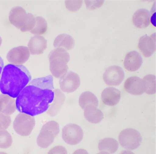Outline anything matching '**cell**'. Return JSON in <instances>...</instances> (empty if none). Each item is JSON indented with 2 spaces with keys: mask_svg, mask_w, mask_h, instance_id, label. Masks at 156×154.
<instances>
[{
  "mask_svg": "<svg viewBox=\"0 0 156 154\" xmlns=\"http://www.w3.org/2000/svg\"><path fill=\"white\" fill-rule=\"evenodd\" d=\"M150 12L147 10L144 9H138L132 16L133 25L139 28L147 27L150 24Z\"/></svg>",
  "mask_w": 156,
  "mask_h": 154,
  "instance_id": "2e32d148",
  "label": "cell"
},
{
  "mask_svg": "<svg viewBox=\"0 0 156 154\" xmlns=\"http://www.w3.org/2000/svg\"><path fill=\"white\" fill-rule=\"evenodd\" d=\"M83 1L78 0H65V6L69 10L72 12L78 11L81 8Z\"/></svg>",
  "mask_w": 156,
  "mask_h": 154,
  "instance_id": "83f0119b",
  "label": "cell"
},
{
  "mask_svg": "<svg viewBox=\"0 0 156 154\" xmlns=\"http://www.w3.org/2000/svg\"><path fill=\"white\" fill-rule=\"evenodd\" d=\"M4 66V62L2 58L0 56V75L2 71V69Z\"/></svg>",
  "mask_w": 156,
  "mask_h": 154,
  "instance_id": "d6a6232c",
  "label": "cell"
},
{
  "mask_svg": "<svg viewBox=\"0 0 156 154\" xmlns=\"http://www.w3.org/2000/svg\"><path fill=\"white\" fill-rule=\"evenodd\" d=\"M27 14L25 10L22 7H14L9 13V21L12 24L20 29L25 21Z\"/></svg>",
  "mask_w": 156,
  "mask_h": 154,
  "instance_id": "ac0fdd59",
  "label": "cell"
},
{
  "mask_svg": "<svg viewBox=\"0 0 156 154\" xmlns=\"http://www.w3.org/2000/svg\"><path fill=\"white\" fill-rule=\"evenodd\" d=\"M142 63V58L140 53L136 51H132L125 56L123 65L128 71L135 72L140 68Z\"/></svg>",
  "mask_w": 156,
  "mask_h": 154,
  "instance_id": "4fadbf2b",
  "label": "cell"
},
{
  "mask_svg": "<svg viewBox=\"0 0 156 154\" xmlns=\"http://www.w3.org/2000/svg\"><path fill=\"white\" fill-rule=\"evenodd\" d=\"M2 43V39L1 38V37H0V46L1 45Z\"/></svg>",
  "mask_w": 156,
  "mask_h": 154,
  "instance_id": "836d02e7",
  "label": "cell"
},
{
  "mask_svg": "<svg viewBox=\"0 0 156 154\" xmlns=\"http://www.w3.org/2000/svg\"><path fill=\"white\" fill-rule=\"evenodd\" d=\"M35 23L34 16L30 13H27L25 21L20 29L23 32L30 31L34 27Z\"/></svg>",
  "mask_w": 156,
  "mask_h": 154,
  "instance_id": "4316f807",
  "label": "cell"
},
{
  "mask_svg": "<svg viewBox=\"0 0 156 154\" xmlns=\"http://www.w3.org/2000/svg\"><path fill=\"white\" fill-rule=\"evenodd\" d=\"M118 140L120 145L124 148L133 150L140 145L142 138L140 133L133 128H127L120 133Z\"/></svg>",
  "mask_w": 156,
  "mask_h": 154,
  "instance_id": "5b68a950",
  "label": "cell"
},
{
  "mask_svg": "<svg viewBox=\"0 0 156 154\" xmlns=\"http://www.w3.org/2000/svg\"><path fill=\"white\" fill-rule=\"evenodd\" d=\"M83 136L82 128L76 124H67L62 130V138L66 143L70 145H74L79 143L82 141Z\"/></svg>",
  "mask_w": 156,
  "mask_h": 154,
  "instance_id": "52a82bcc",
  "label": "cell"
},
{
  "mask_svg": "<svg viewBox=\"0 0 156 154\" xmlns=\"http://www.w3.org/2000/svg\"><path fill=\"white\" fill-rule=\"evenodd\" d=\"M83 110L85 118L90 123H99L104 118L102 111L94 105H88L84 108Z\"/></svg>",
  "mask_w": 156,
  "mask_h": 154,
  "instance_id": "ffe728a7",
  "label": "cell"
},
{
  "mask_svg": "<svg viewBox=\"0 0 156 154\" xmlns=\"http://www.w3.org/2000/svg\"><path fill=\"white\" fill-rule=\"evenodd\" d=\"M48 24L45 19L41 16L35 17V23L30 32L36 35H39L45 33L47 30Z\"/></svg>",
  "mask_w": 156,
  "mask_h": 154,
  "instance_id": "cb8c5ba5",
  "label": "cell"
},
{
  "mask_svg": "<svg viewBox=\"0 0 156 154\" xmlns=\"http://www.w3.org/2000/svg\"><path fill=\"white\" fill-rule=\"evenodd\" d=\"M59 124L55 121H49L41 127L37 139L38 145L43 148L49 146L58 134Z\"/></svg>",
  "mask_w": 156,
  "mask_h": 154,
  "instance_id": "277c9868",
  "label": "cell"
},
{
  "mask_svg": "<svg viewBox=\"0 0 156 154\" xmlns=\"http://www.w3.org/2000/svg\"><path fill=\"white\" fill-rule=\"evenodd\" d=\"M124 88L126 92L133 95H140L144 92L142 79L136 76L128 78L124 83Z\"/></svg>",
  "mask_w": 156,
  "mask_h": 154,
  "instance_id": "7c38bea8",
  "label": "cell"
},
{
  "mask_svg": "<svg viewBox=\"0 0 156 154\" xmlns=\"http://www.w3.org/2000/svg\"><path fill=\"white\" fill-rule=\"evenodd\" d=\"M137 48L143 56H151L156 50V33L150 36L145 35L140 37L137 43Z\"/></svg>",
  "mask_w": 156,
  "mask_h": 154,
  "instance_id": "8fae6325",
  "label": "cell"
},
{
  "mask_svg": "<svg viewBox=\"0 0 156 154\" xmlns=\"http://www.w3.org/2000/svg\"><path fill=\"white\" fill-rule=\"evenodd\" d=\"M12 143V139L10 134L6 130H0V148L6 149Z\"/></svg>",
  "mask_w": 156,
  "mask_h": 154,
  "instance_id": "484cf974",
  "label": "cell"
},
{
  "mask_svg": "<svg viewBox=\"0 0 156 154\" xmlns=\"http://www.w3.org/2000/svg\"><path fill=\"white\" fill-rule=\"evenodd\" d=\"M119 144L117 141L112 138H106L100 140L98 148L101 153L112 154L118 150Z\"/></svg>",
  "mask_w": 156,
  "mask_h": 154,
  "instance_id": "44dd1931",
  "label": "cell"
},
{
  "mask_svg": "<svg viewBox=\"0 0 156 154\" xmlns=\"http://www.w3.org/2000/svg\"><path fill=\"white\" fill-rule=\"evenodd\" d=\"M11 122V118L9 115L0 112V130L6 129Z\"/></svg>",
  "mask_w": 156,
  "mask_h": 154,
  "instance_id": "f1b7e54d",
  "label": "cell"
},
{
  "mask_svg": "<svg viewBox=\"0 0 156 154\" xmlns=\"http://www.w3.org/2000/svg\"><path fill=\"white\" fill-rule=\"evenodd\" d=\"M85 3L87 9L93 10L101 7L103 4V0H85Z\"/></svg>",
  "mask_w": 156,
  "mask_h": 154,
  "instance_id": "f546056e",
  "label": "cell"
},
{
  "mask_svg": "<svg viewBox=\"0 0 156 154\" xmlns=\"http://www.w3.org/2000/svg\"><path fill=\"white\" fill-rule=\"evenodd\" d=\"M144 87V93L148 94H154L156 92V78L155 75H145L142 79Z\"/></svg>",
  "mask_w": 156,
  "mask_h": 154,
  "instance_id": "d4e9b609",
  "label": "cell"
},
{
  "mask_svg": "<svg viewBox=\"0 0 156 154\" xmlns=\"http://www.w3.org/2000/svg\"><path fill=\"white\" fill-rule=\"evenodd\" d=\"M48 59L50 70L54 77L60 79L67 73L68 70L67 64L70 60V56L67 50L57 48L50 52Z\"/></svg>",
  "mask_w": 156,
  "mask_h": 154,
  "instance_id": "3957f363",
  "label": "cell"
},
{
  "mask_svg": "<svg viewBox=\"0 0 156 154\" xmlns=\"http://www.w3.org/2000/svg\"><path fill=\"white\" fill-rule=\"evenodd\" d=\"M79 103L80 107L84 109L87 105H92L97 107L98 101L96 96L92 93L90 91L83 92L80 96Z\"/></svg>",
  "mask_w": 156,
  "mask_h": 154,
  "instance_id": "603a6c76",
  "label": "cell"
},
{
  "mask_svg": "<svg viewBox=\"0 0 156 154\" xmlns=\"http://www.w3.org/2000/svg\"><path fill=\"white\" fill-rule=\"evenodd\" d=\"M48 154H66L67 151L64 147L56 146L51 148L48 152Z\"/></svg>",
  "mask_w": 156,
  "mask_h": 154,
  "instance_id": "4dcf8cb0",
  "label": "cell"
},
{
  "mask_svg": "<svg viewBox=\"0 0 156 154\" xmlns=\"http://www.w3.org/2000/svg\"><path fill=\"white\" fill-rule=\"evenodd\" d=\"M75 41L71 35L62 34L57 36L55 39L53 45L54 47L61 48L66 50H70L74 47Z\"/></svg>",
  "mask_w": 156,
  "mask_h": 154,
  "instance_id": "7402d4cb",
  "label": "cell"
},
{
  "mask_svg": "<svg viewBox=\"0 0 156 154\" xmlns=\"http://www.w3.org/2000/svg\"><path fill=\"white\" fill-rule=\"evenodd\" d=\"M54 98L46 111L47 113L51 116H56L61 109L65 100L64 94L60 90L55 89L53 90Z\"/></svg>",
  "mask_w": 156,
  "mask_h": 154,
  "instance_id": "e0dca14e",
  "label": "cell"
},
{
  "mask_svg": "<svg viewBox=\"0 0 156 154\" xmlns=\"http://www.w3.org/2000/svg\"><path fill=\"white\" fill-rule=\"evenodd\" d=\"M87 152L84 150L83 149H78L74 151L73 153L74 154H79V153H86Z\"/></svg>",
  "mask_w": 156,
  "mask_h": 154,
  "instance_id": "1f68e13d",
  "label": "cell"
},
{
  "mask_svg": "<svg viewBox=\"0 0 156 154\" xmlns=\"http://www.w3.org/2000/svg\"><path fill=\"white\" fill-rule=\"evenodd\" d=\"M121 98L120 91L113 87H108L105 89L101 94V99L103 103L106 105L113 106L117 105Z\"/></svg>",
  "mask_w": 156,
  "mask_h": 154,
  "instance_id": "5bb4252c",
  "label": "cell"
},
{
  "mask_svg": "<svg viewBox=\"0 0 156 154\" xmlns=\"http://www.w3.org/2000/svg\"><path fill=\"white\" fill-rule=\"evenodd\" d=\"M59 84L62 91L69 93L77 90L80 84V80L77 74L70 71L60 79Z\"/></svg>",
  "mask_w": 156,
  "mask_h": 154,
  "instance_id": "9c48e42d",
  "label": "cell"
},
{
  "mask_svg": "<svg viewBox=\"0 0 156 154\" xmlns=\"http://www.w3.org/2000/svg\"><path fill=\"white\" fill-rule=\"evenodd\" d=\"M35 124L34 116L21 112L16 117L13 122V127L15 131L22 136L29 135L32 132Z\"/></svg>",
  "mask_w": 156,
  "mask_h": 154,
  "instance_id": "8992f818",
  "label": "cell"
},
{
  "mask_svg": "<svg viewBox=\"0 0 156 154\" xmlns=\"http://www.w3.org/2000/svg\"><path fill=\"white\" fill-rule=\"evenodd\" d=\"M16 109V100L14 98L5 94L0 95V112L10 115Z\"/></svg>",
  "mask_w": 156,
  "mask_h": 154,
  "instance_id": "d6986e66",
  "label": "cell"
},
{
  "mask_svg": "<svg viewBox=\"0 0 156 154\" xmlns=\"http://www.w3.org/2000/svg\"><path fill=\"white\" fill-rule=\"evenodd\" d=\"M30 53L28 47L20 46L10 50L7 54L6 58L11 64L22 65L28 59Z\"/></svg>",
  "mask_w": 156,
  "mask_h": 154,
  "instance_id": "30bf717a",
  "label": "cell"
},
{
  "mask_svg": "<svg viewBox=\"0 0 156 154\" xmlns=\"http://www.w3.org/2000/svg\"><path fill=\"white\" fill-rule=\"evenodd\" d=\"M53 90L48 89L37 78L33 79L21 90L16 100L20 112L34 116L46 111L54 98Z\"/></svg>",
  "mask_w": 156,
  "mask_h": 154,
  "instance_id": "6da1fadb",
  "label": "cell"
},
{
  "mask_svg": "<svg viewBox=\"0 0 156 154\" xmlns=\"http://www.w3.org/2000/svg\"><path fill=\"white\" fill-rule=\"evenodd\" d=\"M47 40L43 36L36 35L30 39L28 48L32 55L42 53L47 47Z\"/></svg>",
  "mask_w": 156,
  "mask_h": 154,
  "instance_id": "9a60e30c",
  "label": "cell"
},
{
  "mask_svg": "<svg viewBox=\"0 0 156 154\" xmlns=\"http://www.w3.org/2000/svg\"><path fill=\"white\" fill-rule=\"evenodd\" d=\"M124 75V72L120 67L113 65L106 69L103 75V79L108 85L117 86L122 81Z\"/></svg>",
  "mask_w": 156,
  "mask_h": 154,
  "instance_id": "ba28073f",
  "label": "cell"
},
{
  "mask_svg": "<svg viewBox=\"0 0 156 154\" xmlns=\"http://www.w3.org/2000/svg\"><path fill=\"white\" fill-rule=\"evenodd\" d=\"M30 74L23 65L9 64L3 68L0 79V90L3 94L14 98L28 84Z\"/></svg>",
  "mask_w": 156,
  "mask_h": 154,
  "instance_id": "7a4b0ae2",
  "label": "cell"
}]
</instances>
